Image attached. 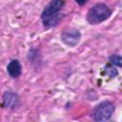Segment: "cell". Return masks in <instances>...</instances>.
Returning a JSON list of instances; mask_svg holds the SVG:
<instances>
[{"instance_id": "cell-1", "label": "cell", "mask_w": 122, "mask_h": 122, "mask_svg": "<svg viewBox=\"0 0 122 122\" xmlns=\"http://www.w3.org/2000/svg\"><path fill=\"white\" fill-rule=\"evenodd\" d=\"M64 0H51L44 9L41 18L44 26L46 27H53L57 25L61 16L59 14L60 10L64 7Z\"/></svg>"}, {"instance_id": "cell-2", "label": "cell", "mask_w": 122, "mask_h": 122, "mask_svg": "<svg viewBox=\"0 0 122 122\" xmlns=\"http://www.w3.org/2000/svg\"><path fill=\"white\" fill-rule=\"evenodd\" d=\"M112 14V10L109 7L103 3H98L94 5L87 14V20L90 24H99L106 19H108Z\"/></svg>"}, {"instance_id": "cell-3", "label": "cell", "mask_w": 122, "mask_h": 122, "mask_svg": "<svg viewBox=\"0 0 122 122\" xmlns=\"http://www.w3.org/2000/svg\"><path fill=\"white\" fill-rule=\"evenodd\" d=\"M114 110L115 107L112 102L103 101L94 108L92 115L95 121H107L112 117Z\"/></svg>"}, {"instance_id": "cell-4", "label": "cell", "mask_w": 122, "mask_h": 122, "mask_svg": "<svg viewBox=\"0 0 122 122\" xmlns=\"http://www.w3.org/2000/svg\"><path fill=\"white\" fill-rule=\"evenodd\" d=\"M80 37H81L80 32L75 29H67V30H63V32L61 34L62 41L70 47L76 46L80 40Z\"/></svg>"}, {"instance_id": "cell-5", "label": "cell", "mask_w": 122, "mask_h": 122, "mask_svg": "<svg viewBox=\"0 0 122 122\" xmlns=\"http://www.w3.org/2000/svg\"><path fill=\"white\" fill-rule=\"evenodd\" d=\"M7 71L9 75L12 78H17L18 76H20L21 71H22V67H21L20 62L17 59L11 60L7 67Z\"/></svg>"}, {"instance_id": "cell-6", "label": "cell", "mask_w": 122, "mask_h": 122, "mask_svg": "<svg viewBox=\"0 0 122 122\" xmlns=\"http://www.w3.org/2000/svg\"><path fill=\"white\" fill-rule=\"evenodd\" d=\"M18 102V96L16 93L10 91L5 92L3 95V106L6 108H15Z\"/></svg>"}, {"instance_id": "cell-7", "label": "cell", "mask_w": 122, "mask_h": 122, "mask_svg": "<svg viewBox=\"0 0 122 122\" xmlns=\"http://www.w3.org/2000/svg\"><path fill=\"white\" fill-rule=\"evenodd\" d=\"M109 60H110V62H111L112 65L122 68V56H121V55H118V54L111 55L110 58H109Z\"/></svg>"}, {"instance_id": "cell-8", "label": "cell", "mask_w": 122, "mask_h": 122, "mask_svg": "<svg viewBox=\"0 0 122 122\" xmlns=\"http://www.w3.org/2000/svg\"><path fill=\"white\" fill-rule=\"evenodd\" d=\"M105 72L107 73V75L108 76H110L111 78H113V77H115L116 75H117V70L115 69V68H113V67H111V66H107L106 68H105Z\"/></svg>"}, {"instance_id": "cell-9", "label": "cell", "mask_w": 122, "mask_h": 122, "mask_svg": "<svg viewBox=\"0 0 122 122\" xmlns=\"http://www.w3.org/2000/svg\"><path fill=\"white\" fill-rule=\"evenodd\" d=\"M87 1H88V0H75V2H76L77 4H79L80 6H83L84 4H86Z\"/></svg>"}]
</instances>
